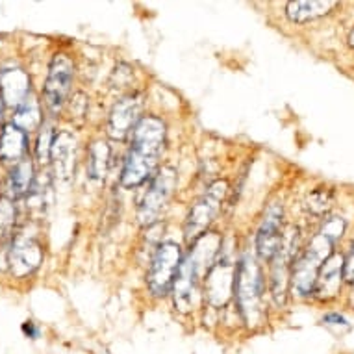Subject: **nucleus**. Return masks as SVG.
<instances>
[{
	"instance_id": "20",
	"label": "nucleus",
	"mask_w": 354,
	"mask_h": 354,
	"mask_svg": "<svg viewBox=\"0 0 354 354\" xmlns=\"http://www.w3.org/2000/svg\"><path fill=\"white\" fill-rule=\"evenodd\" d=\"M54 132L50 124H43L41 127L39 140H37V149H35V156L41 163H47L50 160V154H53V143H54Z\"/></svg>"
},
{
	"instance_id": "16",
	"label": "nucleus",
	"mask_w": 354,
	"mask_h": 354,
	"mask_svg": "<svg viewBox=\"0 0 354 354\" xmlns=\"http://www.w3.org/2000/svg\"><path fill=\"white\" fill-rule=\"evenodd\" d=\"M337 4L332 0H297V2H288L286 6V15L293 23H308L317 17H323L326 13L334 10Z\"/></svg>"
},
{
	"instance_id": "5",
	"label": "nucleus",
	"mask_w": 354,
	"mask_h": 354,
	"mask_svg": "<svg viewBox=\"0 0 354 354\" xmlns=\"http://www.w3.org/2000/svg\"><path fill=\"white\" fill-rule=\"evenodd\" d=\"M228 193L227 182H215L208 187V192L204 193L203 197L198 198V203L189 209L186 221V238L189 243H195L198 238H203L204 230L214 223L221 209V204L225 201Z\"/></svg>"
},
{
	"instance_id": "4",
	"label": "nucleus",
	"mask_w": 354,
	"mask_h": 354,
	"mask_svg": "<svg viewBox=\"0 0 354 354\" xmlns=\"http://www.w3.org/2000/svg\"><path fill=\"white\" fill-rule=\"evenodd\" d=\"M174 189H176V171L165 165L154 174L151 186L141 198L140 209H138L141 225L151 227L152 223H156L163 209L167 208V203L173 197Z\"/></svg>"
},
{
	"instance_id": "26",
	"label": "nucleus",
	"mask_w": 354,
	"mask_h": 354,
	"mask_svg": "<svg viewBox=\"0 0 354 354\" xmlns=\"http://www.w3.org/2000/svg\"><path fill=\"white\" fill-rule=\"evenodd\" d=\"M4 106H6V104H4V100L0 99V119H2V111H4Z\"/></svg>"
},
{
	"instance_id": "24",
	"label": "nucleus",
	"mask_w": 354,
	"mask_h": 354,
	"mask_svg": "<svg viewBox=\"0 0 354 354\" xmlns=\"http://www.w3.org/2000/svg\"><path fill=\"white\" fill-rule=\"evenodd\" d=\"M323 323H326V325L347 326V319H345V317L339 314H326L325 317H323Z\"/></svg>"
},
{
	"instance_id": "21",
	"label": "nucleus",
	"mask_w": 354,
	"mask_h": 354,
	"mask_svg": "<svg viewBox=\"0 0 354 354\" xmlns=\"http://www.w3.org/2000/svg\"><path fill=\"white\" fill-rule=\"evenodd\" d=\"M330 204H332V192L330 189H323V187H319V189H315V192L308 197L306 208L310 209L312 214L323 215L325 212H328Z\"/></svg>"
},
{
	"instance_id": "3",
	"label": "nucleus",
	"mask_w": 354,
	"mask_h": 354,
	"mask_svg": "<svg viewBox=\"0 0 354 354\" xmlns=\"http://www.w3.org/2000/svg\"><path fill=\"white\" fill-rule=\"evenodd\" d=\"M336 241L325 236L323 232L315 234L314 239L293 261L291 268V290L299 297L314 295L317 277H319L321 266L328 260V256L334 254Z\"/></svg>"
},
{
	"instance_id": "7",
	"label": "nucleus",
	"mask_w": 354,
	"mask_h": 354,
	"mask_svg": "<svg viewBox=\"0 0 354 354\" xmlns=\"http://www.w3.org/2000/svg\"><path fill=\"white\" fill-rule=\"evenodd\" d=\"M75 76V65L65 54H56L48 67V76L45 82V104L53 113H58L71 91Z\"/></svg>"
},
{
	"instance_id": "22",
	"label": "nucleus",
	"mask_w": 354,
	"mask_h": 354,
	"mask_svg": "<svg viewBox=\"0 0 354 354\" xmlns=\"http://www.w3.org/2000/svg\"><path fill=\"white\" fill-rule=\"evenodd\" d=\"M15 223V206L8 197L0 198V232H8Z\"/></svg>"
},
{
	"instance_id": "8",
	"label": "nucleus",
	"mask_w": 354,
	"mask_h": 354,
	"mask_svg": "<svg viewBox=\"0 0 354 354\" xmlns=\"http://www.w3.org/2000/svg\"><path fill=\"white\" fill-rule=\"evenodd\" d=\"M236 266L227 254L221 256L214 261L204 280V295L209 304L225 306L234 293V280H236Z\"/></svg>"
},
{
	"instance_id": "6",
	"label": "nucleus",
	"mask_w": 354,
	"mask_h": 354,
	"mask_svg": "<svg viewBox=\"0 0 354 354\" xmlns=\"http://www.w3.org/2000/svg\"><path fill=\"white\" fill-rule=\"evenodd\" d=\"M182 249L174 241H165L158 247L149 271V288L156 297H165L173 290L174 279L182 266Z\"/></svg>"
},
{
	"instance_id": "19",
	"label": "nucleus",
	"mask_w": 354,
	"mask_h": 354,
	"mask_svg": "<svg viewBox=\"0 0 354 354\" xmlns=\"http://www.w3.org/2000/svg\"><path fill=\"white\" fill-rule=\"evenodd\" d=\"M13 124L21 128V130H24L26 134L43 124L39 102H37V99H35L34 95H30L23 104L19 106V108H15V119H13Z\"/></svg>"
},
{
	"instance_id": "12",
	"label": "nucleus",
	"mask_w": 354,
	"mask_h": 354,
	"mask_svg": "<svg viewBox=\"0 0 354 354\" xmlns=\"http://www.w3.org/2000/svg\"><path fill=\"white\" fill-rule=\"evenodd\" d=\"M343 279H345V256L334 252L321 266L314 295L321 299V301H330V299L337 295Z\"/></svg>"
},
{
	"instance_id": "15",
	"label": "nucleus",
	"mask_w": 354,
	"mask_h": 354,
	"mask_svg": "<svg viewBox=\"0 0 354 354\" xmlns=\"http://www.w3.org/2000/svg\"><path fill=\"white\" fill-rule=\"evenodd\" d=\"M50 158L56 163V174L59 178H69L73 171H75V160H76V141L69 132H59L54 138L53 143V154Z\"/></svg>"
},
{
	"instance_id": "23",
	"label": "nucleus",
	"mask_w": 354,
	"mask_h": 354,
	"mask_svg": "<svg viewBox=\"0 0 354 354\" xmlns=\"http://www.w3.org/2000/svg\"><path fill=\"white\" fill-rule=\"evenodd\" d=\"M345 280L354 282V241L353 245H351L348 254L345 256Z\"/></svg>"
},
{
	"instance_id": "14",
	"label": "nucleus",
	"mask_w": 354,
	"mask_h": 354,
	"mask_svg": "<svg viewBox=\"0 0 354 354\" xmlns=\"http://www.w3.org/2000/svg\"><path fill=\"white\" fill-rule=\"evenodd\" d=\"M28 149V134L15 127L13 122L6 124L0 132V160L4 163H19Z\"/></svg>"
},
{
	"instance_id": "18",
	"label": "nucleus",
	"mask_w": 354,
	"mask_h": 354,
	"mask_svg": "<svg viewBox=\"0 0 354 354\" xmlns=\"http://www.w3.org/2000/svg\"><path fill=\"white\" fill-rule=\"evenodd\" d=\"M110 145L106 141H95L87 154V174L91 180H104L110 167Z\"/></svg>"
},
{
	"instance_id": "17",
	"label": "nucleus",
	"mask_w": 354,
	"mask_h": 354,
	"mask_svg": "<svg viewBox=\"0 0 354 354\" xmlns=\"http://www.w3.org/2000/svg\"><path fill=\"white\" fill-rule=\"evenodd\" d=\"M34 163L30 158H23L21 162L15 163L8 174V193L10 197L21 198L26 197L34 186Z\"/></svg>"
},
{
	"instance_id": "25",
	"label": "nucleus",
	"mask_w": 354,
	"mask_h": 354,
	"mask_svg": "<svg viewBox=\"0 0 354 354\" xmlns=\"http://www.w3.org/2000/svg\"><path fill=\"white\" fill-rule=\"evenodd\" d=\"M23 332L28 337H32V339H35V337H39V328L35 326L34 321H26V323H24V325H23Z\"/></svg>"
},
{
	"instance_id": "11",
	"label": "nucleus",
	"mask_w": 354,
	"mask_h": 354,
	"mask_svg": "<svg viewBox=\"0 0 354 354\" xmlns=\"http://www.w3.org/2000/svg\"><path fill=\"white\" fill-rule=\"evenodd\" d=\"M43 261V247L39 241L26 236H17L10 247V271L17 279H24L39 268Z\"/></svg>"
},
{
	"instance_id": "28",
	"label": "nucleus",
	"mask_w": 354,
	"mask_h": 354,
	"mask_svg": "<svg viewBox=\"0 0 354 354\" xmlns=\"http://www.w3.org/2000/svg\"><path fill=\"white\" fill-rule=\"evenodd\" d=\"M353 284H354V282H353Z\"/></svg>"
},
{
	"instance_id": "27",
	"label": "nucleus",
	"mask_w": 354,
	"mask_h": 354,
	"mask_svg": "<svg viewBox=\"0 0 354 354\" xmlns=\"http://www.w3.org/2000/svg\"><path fill=\"white\" fill-rule=\"evenodd\" d=\"M348 41H351V45H353V47H354V30H353V32H351V37H348Z\"/></svg>"
},
{
	"instance_id": "13",
	"label": "nucleus",
	"mask_w": 354,
	"mask_h": 354,
	"mask_svg": "<svg viewBox=\"0 0 354 354\" xmlns=\"http://www.w3.org/2000/svg\"><path fill=\"white\" fill-rule=\"evenodd\" d=\"M30 95V78L23 69L0 71V99L4 100V104L19 108Z\"/></svg>"
},
{
	"instance_id": "1",
	"label": "nucleus",
	"mask_w": 354,
	"mask_h": 354,
	"mask_svg": "<svg viewBox=\"0 0 354 354\" xmlns=\"http://www.w3.org/2000/svg\"><path fill=\"white\" fill-rule=\"evenodd\" d=\"M165 122L154 115H143L132 132V147L121 171V186L127 189L145 184L158 169V160L165 147Z\"/></svg>"
},
{
	"instance_id": "10",
	"label": "nucleus",
	"mask_w": 354,
	"mask_h": 354,
	"mask_svg": "<svg viewBox=\"0 0 354 354\" xmlns=\"http://www.w3.org/2000/svg\"><path fill=\"white\" fill-rule=\"evenodd\" d=\"M282 206L271 204L263 215L258 234H256V252L263 260L271 261L277 256L282 243Z\"/></svg>"
},
{
	"instance_id": "9",
	"label": "nucleus",
	"mask_w": 354,
	"mask_h": 354,
	"mask_svg": "<svg viewBox=\"0 0 354 354\" xmlns=\"http://www.w3.org/2000/svg\"><path fill=\"white\" fill-rule=\"evenodd\" d=\"M141 108H143V100L141 95L132 93L117 100L113 110L108 119V134L113 140H124L128 134L134 132L136 124L141 119Z\"/></svg>"
},
{
	"instance_id": "2",
	"label": "nucleus",
	"mask_w": 354,
	"mask_h": 354,
	"mask_svg": "<svg viewBox=\"0 0 354 354\" xmlns=\"http://www.w3.org/2000/svg\"><path fill=\"white\" fill-rule=\"evenodd\" d=\"M263 273L254 256L249 252L239 258L236 266V280H234V297L238 302V310L243 323L249 326H260L266 317L263 310Z\"/></svg>"
}]
</instances>
